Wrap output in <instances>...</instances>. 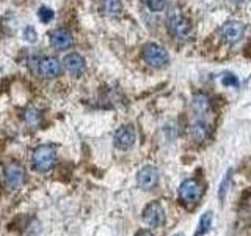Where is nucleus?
<instances>
[{
  "label": "nucleus",
  "mask_w": 251,
  "mask_h": 236,
  "mask_svg": "<svg viewBox=\"0 0 251 236\" xmlns=\"http://www.w3.org/2000/svg\"><path fill=\"white\" fill-rule=\"evenodd\" d=\"M31 162L38 172H49L57 162V151L52 145H41L33 151Z\"/></svg>",
  "instance_id": "1"
},
{
  "label": "nucleus",
  "mask_w": 251,
  "mask_h": 236,
  "mask_svg": "<svg viewBox=\"0 0 251 236\" xmlns=\"http://www.w3.org/2000/svg\"><path fill=\"white\" fill-rule=\"evenodd\" d=\"M168 29L177 39H188L192 36V26L177 10H171L168 14Z\"/></svg>",
  "instance_id": "2"
},
{
  "label": "nucleus",
  "mask_w": 251,
  "mask_h": 236,
  "mask_svg": "<svg viewBox=\"0 0 251 236\" xmlns=\"http://www.w3.org/2000/svg\"><path fill=\"white\" fill-rule=\"evenodd\" d=\"M179 197L187 206H193L202 197V186L196 179H185L179 187Z\"/></svg>",
  "instance_id": "3"
},
{
  "label": "nucleus",
  "mask_w": 251,
  "mask_h": 236,
  "mask_svg": "<svg viewBox=\"0 0 251 236\" xmlns=\"http://www.w3.org/2000/svg\"><path fill=\"white\" fill-rule=\"evenodd\" d=\"M143 59L148 65L154 68H162L168 63V52L159 44H146L143 49Z\"/></svg>",
  "instance_id": "4"
},
{
  "label": "nucleus",
  "mask_w": 251,
  "mask_h": 236,
  "mask_svg": "<svg viewBox=\"0 0 251 236\" xmlns=\"http://www.w3.org/2000/svg\"><path fill=\"white\" fill-rule=\"evenodd\" d=\"M3 175H5L6 186L11 189H21L24 183H25V170L18 162L6 164L3 169Z\"/></svg>",
  "instance_id": "5"
},
{
  "label": "nucleus",
  "mask_w": 251,
  "mask_h": 236,
  "mask_svg": "<svg viewBox=\"0 0 251 236\" xmlns=\"http://www.w3.org/2000/svg\"><path fill=\"white\" fill-rule=\"evenodd\" d=\"M143 222L149 227H160L165 222V211L162 208V205L159 202H152L149 203L148 206L143 209V214H141Z\"/></svg>",
  "instance_id": "6"
},
{
  "label": "nucleus",
  "mask_w": 251,
  "mask_h": 236,
  "mask_svg": "<svg viewBox=\"0 0 251 236\" xmlns=\"http://www.w3.org/2000/svg\"><path fill=\"white\" fill-rule=\"evenodd\" d=\"M137 183L143 191H151L159 183V170L152 165H146L137 175Z\"/></svg>",
  "instance_id": "7"
},
{
  "label": "nucleus",
  "mask_w": 251,
  "mask_h": 236,
  "mask_svg": "<svg viewBox=\"0 0 251 236\" xmlns=\"http://www.w3.org/2000/svg\"><path fill=\"white\" fill-rule=\"evenodd\" d=\"M245 33V26L239 21H227L222 27V36L226 43H237L243 38Z\"/></svg>",
  "instance_id": "8"
},
{
  "label": "nucleus",
  "mask_w": 251,
  "mask_h": 236,
  "mask_svg": "<svg viewBox=\"0 0 251 236\" xmlns=\"http://www.w3.org/2000/svg\"><path fill=\"white\" fill-rule=\"evenodd\" d=\"M137 140V134L135 129L132 126H123L116 131L115 134V147L120 149H129L133 147Z\"/></svg>",
  "instance_id": "9"
},
{
  "label": "nucleus",
  "mask_w": 251,
  "mask_h": 236,
  "mask_svg": "<svg viewBox=\"0 0 251 236\" xmlns=\"http://www.w3.org/2000/svg\"><path fill=\"white\" fill-rule=\"evenodd\" d=\"M39 74L46 79H53L61 74V61L57 57H44L38 65Z\"/></svg>",
  "instance_id": "10"
},
{
  "label": "nucleus",
  "mask_w": 251,
  "mask_h": 236,
  "mask_svg": "<svg viewBox=\"0 0 251 236\" xmlns=\"http://www.w3.org/2000/svg\"><path fill=\"white\" fill-rule=\"evenodd\" d=\"M74 44L73 33L66 29H58L50 35V46L57 51H66Z\"/></svg>",
  "instance_id": "11"
},
{
  "label": "nucleus",
  "mask_w": 251,
  "mask_h": 236,
  "mask_svg": "<svg viewBox=\"0 0 251 236\" xmlns=\"http://www.w3.org/2000/svg\"><path fill=\"white\" fill-rule=\"evenodd\" d=\"M63 65H65L68 73L74 77L82 76L83 71H85V60H83L82 55H78L75 52L66 55L65 60H63Z\"/></svg>",
  "instance_id": "12"
},
{
  "label": "nucleus",
  "mask_w": 251,
  "mask_h": 236,
  "mask_svg": "<svg viewBox=\"0 0 251 236\" xmlns=\"http://www.w3.org/2000/svg\"><path fill=\"white\" fill-rule=\"evenodd\" d=\"M192 109L195 115L198 117V120H202L204 121V117H207L212 110V106H210V99L207 94L204 93H198L193 96V101H192Z\"/></svg>",
  "instance_id": "13"
},
{
  "label": "nucleus",
  "mask_w": 251,
  "mask_h": 236,
  "mask_svg": "<svg viewBox=\"0 0 251 236\" xmlns=\"http://www.w3.org/2000/svg\"><path fill=\"white\" fill-rule=\"evenodd\" d=\"M100 11L104 13V16H108V18H116V16L123 13L121 0H104L100 5Z\"/></svg>",
  "instance_id": "14"
},
{
  "label": "nucleus",
  "mask_w": 251,
  "mask_h": 236,
  "mask_svg": "<svg viewBox=\"0 0 251 236\" xmlns=\"http://www.w3.org/2000/svg\"><path fill=\"white\" fill-rule=\"evenodd\" d=\"M192 136L195 140H198V142H202V140H206L209 137V126L206 121H202V120H196L192 126Z\"/></svg>",
  "instance_id": "15"
},
{
  "label": "nucleus",
  "mask_w": 251,
  "mask_h": 236,
  "mask_svg": "<svg viewBox=\"0 0 251 236\" xmlns=\"http://www.w3.org/2000/svg\"><path fill=\"white\" fill-rule=\"evenodd\" d=\"M212 220H214V214H212L210 211L204 212V214L201 216V219H200V224H198V228H196V232H195V236L206 235L210 230V227H212Z\"/></svg>",
  "instance_id": "16"
},
{
  "label": "nucleus",
  "mask_w": 251,
  "mask_h": 236,
  "mask_svg": "<svg viewBox=\"0 0 251 236\" xmlns=\"http://www.w3.org/2000/svg\"><path fill=\"white\" fill-rule=\"evenodd\" d=\"M41 121H43V117L36 109H30L25 112V123L30 128H36V126L41 124Z\"/></svg>",
  "instance_id": "17"
},
{
  "label": "nucleus",
  "mask_w": 251,
  "mask_h": 236,
  "mask_svg": "<svg viewBox=\"0 0 251 236\" xmlns=\"http://www.w3.org/2000/svg\"><path fill=\"white\" fill-rule=\"evenodd\" d=\"M39 19H41V22L47 24V22H50L53 19V11L50 10V8H47V6H43V8H39Z\"/></svg>",
  "instance_id": "18"
},
{
  "label": "nucleus",
  "mask_w": 251,
  "mask_h": 236,
  "mask_svg": "<svg viewBox=\"0 0 251 236\" xmlns=\"http://www.w3.org/2000/svg\"><path fill=\"white\" fill-rule=\"evenodd\" d=\"M165 3H167V0H146V5L151 11H160L163 10Z\"/></svg>",
  "instance_id": "19"
},
{
  "label": "nucleus",
  "mask_w": 251,
  "mask_h": 236,
  "mask_svg": "<svg viewBox=\"0 0 251 236\" xmlns=\"http://www.w3.org/2000/svg\"><path fill=\"white\" fill-rule=\"evenodd\" d=\"M24 38H25L28 43H35L36 38H38L36 30L33 27H25L24 29Z\"/></svg>",
  "instance_id": "20"
},
{
  "label": "nucleus",
  "mask_w": 251,
  "mask_h": 236,
  "mask_svg": "<svg viewBox=\"0 0 251 236\" xmlns=\"http://www.w3.org/2000/svg\"><path fill=\"white\" fill-rule=\"evenodd\" d=\"M223 85H234V87H237L239 85V81L235 79L232 74H225V77H223Z\"/></svg>",
  "instance_id": "21"
},
{
  "label": "nucleus",
  "mask_w": 251,
  "mask_h": 236,
  "mask_svg": "<svg viewBox=\"0 0 251 236\" xmlns=\"http://www.w3.org/2000/svg\"><path fill=\"white\" fill-rule=\"evenodd\" d=\"M137 236H152L149 232H146V230H141V232H138L137 233Z\"/></svg>",
  "instance_id": "22"
},
{
  "label": "nucleus",
  "mask_w": 251,
  "mask_h": 236,
  "mask_svg": "<svg viewBox=\"0 0 251 236\" xmlns=\"http://www.w3.org/2000/svg\"><path fill=\"white\" fill-rule=\"evenodd\" d=\"M231 2H232V3H242L243 0H231Z\"/></svg>",
  "instance_id": "23"
},
{
  "label": "nucleus",
  "mask_w": 251,
  "mask_h": 236,
  "mask_svg": "<svg viewBox=\"0 0 251 236\" xmlns=\"http://www.w3.org/2000/svg\"><path fill=\"white\" fill-rule=\"evenodd\" d=\"M175 236H185V235H182V233H177V235H175Z\"/></svg>",
  "instance_id": "24"
}]
</instances>
